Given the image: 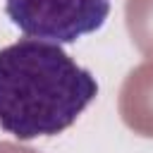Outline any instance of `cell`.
<instances>
[{
  "instance_id": "obj_4",
  "label": "cell",
  "mask_w": 153,
  "mask_h": 153,
  "mask_svg": "<svg viewBox=\"0 0 153 153\" xmlns=\"http://www.w3.org/2000/svg\"><path fill=\"white\" fill-rule=\"evenodd\" d=\"M124 17L131 43L153 62V0H127Z\"/></svg>"
},
{
  "instance_id": "obj_3",
  "label": "cell",
  "mask_w": 153,
  "mask_h": 153,
  "mask_svg": "<svg viewBox=\"0 0 153 153\" xmlns=\"http://www.w3.org/2000/svg\"><path fill=\"white\" fill-rule=\"evenodd\" d=\"M120 115L139 136L153 139V62L134 67L120 91Z\"/></svg>"
},
{
  "instance_id": "obj_1",
  "label": "cell",
  "mask_w": 153,
  "mask_h": 153,
  "mask_svg": "<svg viewBox=\"0 0 153 153\" xmlns=\"http://www.w3.org/2000/svg\"><path fill=\"white\" fill-rule=\"evenodd\" d=\"M96 96L93 74L57 43L22 38L0 50V129L19 141L62 134Z\"/></svg>"
},
{
  "instance_id": "obj_2",
  "label": "cell",
  "mask_w": 153,
  "mask_h": 153,
  "mask_svg": "<svg viewBox=\"0 0 153 153\" xmlns=\"http://www.w3.org/2000/svg\"><path fill=\"white\" fill-rule=\"evenodd\" d=\"M5 12L26 36L60 45L98 31L110 0H5Z\"/></svg>"
}]
</instances>
